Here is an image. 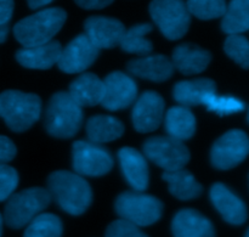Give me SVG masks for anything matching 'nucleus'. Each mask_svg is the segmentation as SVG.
<instances>
[{"label": "nucleus", "mask_w": 249, "mask_h": 237, "mask_svg": "<svg viewBox=\"0 0 249 237\" xmlns=\"http://www.w3.org/2000/svg\"><path fill=\"white\" fill-rule=\"evenodd\" d=\"M48 191L51 199L71 216H80L92 201L90 185L82 175L67 170H57L49 175Z\"/></svg>", "instance_id": "f257e3e1"}, {"label": "nucleus", "mask_w": 249, "mask_h": 237, "mask_svg": "<svg viewBox=\"0 0 249 237\" xmlns=\"http://www.w3.org/2000/svg\"><path fill=\"white\" fill-rule=\"evenodd\" d=\"M67 19L61 7H45L24 17L14 26V36L23 48L41 45L53 40Z\"/></svg>", "instance_id": "f03ea898"}, {"label": "nucleus", "mask_w": 249, "mask_h": 237, "mask_svg": "<svg viewBox=\"0 0 249 237\" xmlns=\"http://www.w3.org/2000/svg\"><path fill=\"white\" fill-rule=\"evenodd\" d=\"M44 124L46 131L53 138H73L83 124V107L68 91L56 92L49 100Z\"/></svg>", "instance_id": "7ed1b4c3"}, {"label": "nucleus", "mask_w": 249, "mask_h": 237, "mask_svg": "<svg viewBox=\"0 0 249 237\" xmlns=\"http://www.w3.org/2000/svg\"><path fill=\"white\" fill-rule=\"evenodd\" d=\"M41 114V100L38 95L18 90L0 94V117L16 133L31 128Z\"/></svg>", "instance_id": "20e7f679"}, {"label": "nucleus", "mask_w": 249, "mask_h": 237, "mask_svg": "<svg viewBox=\"0 0 249 237\" xmlns=\"http://www.w3.org/2000/svg\"><path fill=\"white\" fill-rule=\"evenodd\" d=\"M51 202L50 192L43 187H31L7 199L4 209V221L11 229L28 225L36 217L44 213Z\"/></svg>", "instance_id": "39448f33"}, {"label": "nucleus", "mask_w": 249, "mask_h": 237, "mask_svg": "<svg viewBox=\"0 0 249 237\" xmlns=\"http://www.w3.org/2000/svg\"><path fill=\"white\" fill-rule=\"evenodd\" d=\"M114 208L119 218L139 228L157 223L163 213V203L160 200L138 191H125L119 195Z\"/></svg>", "instance_id": "423d86ee"}, {"label": "nucleus", "mask_w": 249, "mask_h": 237, "mask_svg": "<svg viewBox=\"0 0 249 237\" xmlns=\"http://www.w3.org/2000/svg\"><path fill=\"white\" fill-rule=\"evenodd\" d=\"M148 10L160 33L169 40H179L189 31L191 15L185 0H152Z\"/></svg>", "instance_id": "0eeeda50"}, {"label": "nucleus", "mask_w": 249, "mask_h": 237, "mask_svg": "<svg viewBox=\"0 0 249 237\" xmlns=\"http://www.w3.org/2000/svg\"><path fill=\"white\" fill-rule=\"evenodd\" d=\"M143 153L164 172L182 169L190 161V151L182 141L170 136H152L142 145Z\"/></svg>", "instance_id": "6e6552de"}, {"label": "nucleus", "mask_w": 249, "mask_h": 237, "mask_svg": "<svg viewBox=\"0 0 249 237\" xmlns=\"http://www.w3.org/2000/svg\"><path fill=\"white\" fill-rule=\"evenodd\" d=\"M73 169L82 177H101L113 167L111 153L102 146L90 141L78 140L72 148Z\"/></svg>", "instance_id": "1a4fd4ad"}, {"label": "nucleus", "mask_w": 249, "mask_h": 237, "mask_svg": "<svg viewBox=\"0 0 249 237\" xmlns=\"http://www.w3.org/2000/svg\"><path fill=\"white\" fill-rule=\"evenodd\" d=\"M249 155V138L238 129L228 131L214 143L211 161L218 169L226 170L236 167Z\"/></svg>", "instance_id": "9d476101"}, {"label": "nucleus", "mask_w": 249, "mask_h": 237, "mask_svg": "<svg viewBox=\"0 0 249 237\" xmlns=\"http://www.w3.org/2000/svg\"><path fill=\"white\" fill-rule=\"evenodd\" d=\"M104 99L101 105L109 111L128 109L138 99V85L130 75L112 72L104 80Z\"/></svg>", "instance_id": "9b49d317"}, {"label": "nucleus", "mask_w": 249, "mask_h": 237, "mask_svg": "<svg viewBox=\"0 0 249 237\" xmlns=\"http://www.w3.org/2000/svg\"><path fill=\"white\" fill-rule=\"evenodd\" d=\"M100 50L84 33L73 38L61 51L57 66L62 72L80 73L96 61Z\"/></svg>", "instance_id": "f8f14e48"}, {"label": "nucleus", "mask_w": 249, "mask_h": 237, "mask_svg": "<svg viewBox=\"0 0 249 237\" xmlns=\"http://www.w3.org/2000/svg\"><path fill=\"white\" fill-rule=\"evenodd\" d=\"M164 100L158 92L145 91L134 102L131 119L139 133H151L158 129L164 117Z\"/></svg>", "instance_id": "ddd939ff"}, {"label": "nucleus", "mask_w": 249, "mask_h": 237, "mask_svg": "<svg viewBox=\"0 0 249 237\" xmlns=\"http://www.w3.org/2000/svg\"><path fill=\"white\" fill-rule=\"evenodd\" d=\"M84 34L99 50L119 45L125 27L119 19L106 16H90L84 22Z\"/></svg>", "instance_id": "4468645a"}, {"label": "nucleus", "mask_w": 249, "mask_h": 237, "mask_svg": "<svg viewBox=\"0 0 249 237\" xmlns=\"http://www.w3.org/2000/svg\"><path fill=\"white\" fill-rule=\"evenodd\" d=\"M211 200L224 220L232 225H241L247 220V207L240 197L228 186L216 182L211 189Z\"/></svg>", "instance_id": "2eb2a0df"}, {"label": "nucleus", "mask_w": 249, "mask_h": 237, "mask_svg": "<svg viewBox=\"0 0 249 237\" xmlns=\"http://www.w3.org/2000/svg\"><path fill=\"white\" fill-rule=\"evenodd\" d=\"M122 172L128 184L135 191L142 192L148 187V165L142 153L133 147H123L118 151Z\"/></svg>", "instance_id": "dca6fc26"}, {"label": "nucleus", "mask_w": 249, "mask_h": 237, "mask_svg": "<svg viewBox=\"0 0 249 237\" xmlns=\"http://www.w3.org/2000/svg\"><path fill=\"white\" fill-rule=\"evenodd\" d=\"M170 60L180 73L194 75L206 71L212 61V54L196 44L184 43L174 49Z\"/></svg>", "instance_id": "f3484780"}, {"label": "nucleus", "mask_w": 249, "mask_h": 237, "mask_svg": "<svg viewBox=\"0 0 249 237\" xmlns=\"http://www.w3.org/2000/svg\"><path fill=\"white\" fill-rule=\"evenodd\" d=\"M128 72L135 77L152 82H164L174 73V66L172 60L165 55H146L131 60L126 65Z\"/></svg>", "instance_id": "a211bd4d"}, {"label": "nucleus", "mask_w": 249, "mask_h": 237, "mask_svg": "<svg viewBox=\"0 0 249 237\" xmlns=\"http://www.w3.org/2000/svg\"><path fill=\"white\" fill-rule=\"evenodd\" d=\"M174 237H215V230L208 218L195 209H181L172 221Z\"/></svg>", "instance_id": "6ab92c4d"}, {"label": "nucleus", "mask_w": 249, "mask_h": 237, "mask_svg": "<svg viewBox=\"0 0 249 237\" xmlns=\"http://www.w3.org/2000/svg\"><path fill=\"white\" fill-rule=\"evenodd\" d=\"M62 46L58 41L51 40L46 44L22 48L16 53V60L29 70H49L60 60Z\"/></svg>", "instance_id": "aec40b11"}, {"label": "nucleus", "mask_w": 249, "mask_h": 237, "mask_svg": "<svg viewBox=\"0 0 249 237\" xmlns=\"http://www.w3.org/2000/svg\"><path fill=\"white\" fill-rule=\"evenodd\" d=\"M68 92L79 106H95L104 99V80L94 73H83L71 83Z\"/></svg>", "instance_id": "412c9836"}, {"label": "nucleus", "mask_w": 249, "mask_h": 237, "mask_svg": "<svg viewBox=\"0 0 249 237\" xmlns=\"http://www.w3.org/2000/svg\"><path fill=\"white\" fill-rule=\"evenodd\" d=\"M213 92H216L215 83L208 78H199L177 83L173 89V96L180 106L190 109L203 104L204 99Z\"/></svg>", "instance_id": "4be33fe9"}, {"label": "nucleus", "mask_w": 249, "mask_h": 237, "mask_svg": "<svg viewBox=\"0 0 249 237\" xmlns=\"http://www.w3.org/2000/svg\"><path fill=\"white\" fill-rule=\"evenodd\" d=\"M164 127L168 136L184 143L194 136L196 131V118L187 107L173 106L165 113Z\"/></svg>", "instance_id": "5701e85b"}, {"label": "nucleus", "mask_w": 249, "mask_h": 237, "mask_svg": "<svg viewBox=\"0 0 249 237\" xmlns=\"http://www.w3.org/2000/svg\"><path fill=\"white\" fill-rule=\"evenodd\" d=\"M87 135L90 143H111L121 138L124 133V126L119 119L107 114H96L87 121Z\"/></svg>", "instance_id": "b1692460"}, {"label": "nucleus", "mask_w": 249, "mask_h": 237, "mask_svg": "<svg viewBox=\"0 0 249 237\" xmlns=\"http://www.w3.org/2000/svg\"><path fill=\"white\" fill-rule=\"evenodd\" d=\"M162 178L168 184L170 194L182 201L197 199L203 190L202 185L195 179L194 174L184 168L173 172H164Z\"/></svg>", "instance_id": "393cba45"}, {"label": "nucleus", "mask_w": 249, "mask_h": 237, "mask_svg": "<svg viewBox=\"0 0 249 237\" xmlns=\"http://www.w3.org/2000/svg\"><path fill=\"white\" fill-rule=\"evenodd\" d=\"M226 34H241L249 29V0H231L221 19Z\"/></svg>", "instance_id": "a878e982"}, {"label": "nucleus", "mask_w": 249, "mask_h": 237, "mask_svg": "<svg viewBox=\"0 0 249 237\" xmlns=\"http://www.w3.org/2000/svg\"><path fill=\"white\" fill-rule=\"evenodd\" d=\"M152 31L151 23H139L125 29L119 46L128 54H136L140 56L150 55L153 50V45L146 36Z\"/></svg>", "instance_id": "bb28decb"}, {"label": "nucleus", "mask_w": 249, "mask_h": 237, "mask_svg": "<svg viewBox=\"0 0 249 237\" xmlns=\"http://www.w3.org/2000/svg\"><path fill=\"white\" fill-rule=\"evenodd\" d=\"M62 221L53 213H41L26 226L23 237H62Z\"/></svg>", "instance_id": "cd10ccee"}, {"label": "nucleus", "mask_w": 249, "mask_h": 237, "mask_svg": "<svg viewBox=\"0 0 249 237\" xmlns=\"http://www.w3.org/2000/svg\"><path fill=\"white\" fill-rule=\"evenodd\" d=\"M226 5V0H186L190 15L203 21L223 17Z\"/></svg>", "instance_id": "c85d7f7f"}, {"label": "nucleus", "mask_w": 249, "mask_h": 237, "mask_svg": "<svg viewBox=\"0 0 249 237\" xmlns=\"http://www.w3.org/2000/svg\"><path fill=\"white\" fill-rule=\"evenodd\" d=\"M202 105H204L209 111L218 113L219 116H228V114L237 113L245 109V104L237 97L219 96L216 92L209 94Z\"/></svg>", "instance_id": "c756f323"}, {"label": "nucleus", "mask_w": 249, "mask_h": 237, "mask_svg": "<svg viewBox=\"0 0 249 237\" xmlns=\"http://www.w3.org/2000/svg\"><path fill=\"white\" fill-rule=\"evenodd\" d=\"M224 50L241 67L249 68V40L242 34L229 36L224 43Z\"/></svg>", "instance_id": "7c9ffc66"}, {"label": "nucleus", "mask_w": 249, "mask_h": 237, "mask_svg": "<svg viewBox=\"0 0 249 237\" xmlns=\"http://www.w3.org/2000/svg\"><path fill=\"white\" fill-rule=\"evenodd\" d=\"M18 185V173L7 164H0V202L6 201Z\"/></svg>", "instance_id": "2f4dec72"}, {"label": "nucleus", "mask_w": 249, "mask_h": 237, "mask_svg": "<svg viewBox=\"0 0 249 237\" xmlns=\"http://www.w3.org/2000/svg\"><path fill=\"white\" fill-rule=\"evenodd\" d=\"M105 237H148L140 230V228L129 221L118 219L107 226Z\"/></svg>", "instance_id": "473e14b6"}, {"label": "nucleus", "mask_w": 249, "mask_h": 237, "mask_svg": "<svg viewBox=\"0 0 249 237\" xmlns=\"http://www.w3.org/2000/svg\"><path fill=\"white\" fill-rule=\"evenodd\" d=\"M14 0H0V44L6 40L14 15Z\"/></svg>", "instance_id": "72a5a7b5"}, {"label": "nucleus", "mask_w": 249, "mask_h": 237, "mask_svg": "<svg viewBox=\"0 0 249 237\" xmlns=\"http://www.w3.org/2000/svg\"><path fill=\"white\" fill-rule=\"evenodd\" d=\"M16 156V146L7 136L0 135V164H6Z\"/></svg>", "instance_id": "f704fd0d"}, {"label": "nucleus", "mask_w": 249, "mask_h": 237, "mask_svg": "<svg viewBox=\"0 0 249 237\" xmlns=\"http://www.w3.org/2000/svg\"><path fill=\"white\" fill-rule=\"evenodd\" d=\"M114 0H74L75 4L85 10H100L111 5Z\"/></svg>", "instance_id": "c9c22d12"}, {"label": "nucleus", "mask_w": 249, "mask_h": 237, "mask_svg": "<svg viewBox=\"0 0 249 237\" xmlns=\"http://www.w3.org/2000/svg\"><path fill=\"white\" fill-rule=\"evenodd\" d=\"M53 1V0H27V4L32 10H41L45 9Z\"/></svg>", "instance_id": "e433bc0d"}, {"label": "nucleus", "mask_w": 249, "mask_h": 237, "mask_svg": "<svg viewBox=\"0 0 249 237\" xmlns=\"http://www.w3.org/2000/svg\"><path fill=\"white\" fill-rule=\"evenodd\" d=\"M2 223H4V218H2V216L0 214V237H1L2 234Z\"/></svg>", "instance_id": "4c0bfd02"}, {"label": "nucleus", "mask_w": 249, "mask_h": 237, "mask_svg": "<svg viewBox=\"0 0 249 237\" xmlns=\"http://www.w3.org/2000/svg\"><path fill=\"white\" fill-rule=\"evenodd\" d=\"M245 237H249V229H248V230H247V233H246Z\"/></svg>", "instance_id": "58836bf2"}, {"label": "nucleus", "mask_w": 249, "mask_h": 237, "mask_svg": "<svg viewBox=\"0 0 249 237\" xmlns=\"http://www.w3.org/2000/svg\"><path fill=\"white\" fill-rule=\"evenodd\" d=\"M247 119H248V123H249V109H248V116H247Z\"/></svg>", "instance_id": "ea45409f"}]
</instances>
